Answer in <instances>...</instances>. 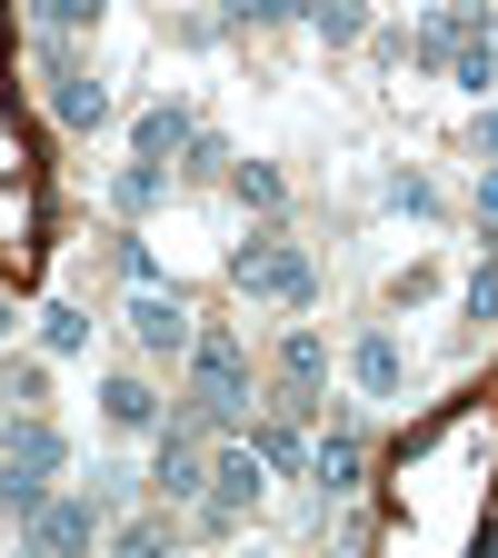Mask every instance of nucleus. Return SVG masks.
I'll use <instances>...</instances> for the list:
<instances>
[{
    "mask_svg": "<svg viewBox=\"0 0 498 558\" xmlns=\"http://www.w3.org/2000/svg\"><path fill=\"white\" fill-rule=\"evenodd\" d=\"M240 409H250V349H240L230 329H190V409H180V418L230 429Z\"/></svg>",
    "mask_w": 498,
    "mask_h": 558,
    "instance_id": "nucleus-1",
    "label": "nucleus"
},
{
    "mask_svg": "<svg viewBox=\"0 0 498 558\" xmlns=\"http://www.w3.org/2000/svg\"><path fill=\"white\" fill-rule=\"evenodd\" d=\"M240 300H259V310H309L319 300V269L290 240H250L240 250Z\"/></svg>",
    "mask_w": 498,
    "mask_h": 558,
    "instance_id": "nucleus-2",
    "label": "nucleus"
},
{
    "mask_svg": "<svg viewBox=\"0 0 498 558\" xmlns=\"http://www.w3.org/2000/svg\"><path fill=\"white\" fill-rule=\"evenodd\" d=\"M40 81H50V120H70V130H100L110 120V90L90 81V60L70 50V40H40Z\"/></svg>",
    "mask_w": 498,
    "mask_h": 558,
    "instance_id": "nucleus-3",
    "label": "nucleus"
},
{
    "mask_svg": "<svg viewBox=\"0 0 498 558\" xmlns=\"http://www.w3.org/2000/svg\"><path fill=\"white\" fill-rule=\"evenodd\" d=\"M160 499L170 509H199L209 499V459H199V418H160Z\"/></svg>",
    "mask_w": 498,
    "mask_h": 558,
    "instance_id": "nucleus-4",
    "label": "nucleus"
},
{
    "mask_svg": "<svg viewBox=\"0 0 498 558\" xmlns=\"http://www.w3.org/2000/svg\"><path fill=\"white\" fill-rule=\"evenodd\" d=\"M259 478H269V459H259V449H220V459H209V499H199V529H230V519L259 499Z\"/></svg>",
    "mask_w": 498,
    "mask_h": 558,
    "instance_id": "nucleus-5",
    "label": "nucleus"
},
{
    "mask_svg": "<svg viewBox=\"0 0 498 558\" xmlns=\"http://www.w3.org/2000/svg\"><path fill=\"white\" fill-rule=\"evenodd\" d=\"M21 538H31V548H50V558L90 548V538H100V499H40V509L21 519Z\"/></svg>",
    "mask_w": 498,
    "mask_h": 558,
    "instance_id": "nucleus-6",
    "label": "nucleus"
},
{
    "mask_svg": "<svg viewBox=\"0 0 498 558\" xmlns=\"http://www.w3.org/2000/svg\"><path fill=\"white\" fill-rule=\"evenodd\" d=\"M130 339L139 349H190V300L160 290V279H139V290H130Z\"/></svg>",
    "mask_w": 498,
    "mask_h": 558,
    "instance_id": "nucleus-7",
    "label": "nucleus"
},
{
    "mask_svg": "<svg viewBox=\"0 0 498 558\" xmlns=\"http://www.w3.org/2000/svg\"><path fill=\"white\" fill-rule=\"evenodd\" d=\"M0 459H11V469H31V478H60V429H50V418L40 409H21V418H0Z\"/></svg>",
    "mask_w": 498,
    "mask_h": 558,
    "instance_id": "nucleus-8",
    "label": "nucleus"
},
{
    "mask_svg": "<svg viewBox=\"0 0 498 558\" xmlns=\"http://www.w3.org/2000/svg\"><path fill=\"white\" fill-rule=\"evenodd\" d=\"M360 469H369V449H360V429H329V439L309 449V478L329 488V499H349V488H360Z\"/></svg>",
    "mask_w": 498,
    "mask_h": 558,
    "instance_id": "nucleus-9",
    "label": "nucleus"
},
{
    "mask_svg": "<svg viewBox=\"0 0 498 558\" xmlns=\"http://www.w3.org/2000/svg\"><path fill=\"white\" fill-rule=\"evenodd\" d=\"M130 140H139V160H180L190 140H199V120H190L180 100H160V110H139V130H130Z\"/></svg>",
    "mask_w": 498,
    "mask_h": 558,
    "instance_id": "nucleus-10",
    "label": "nucleus"
},
{
    "mask_svg": "<svg viewBox=\"0 0 498 558\" xmlns=\"http://www.w3.org/2000/svg\"><path fill=\"white\" fill-rule=\"evenodd\" d=\"M349 369H360V389H369V399H399V339H389V329H369L360 349H349Z\"/></svg>",
    "mask_w": 498,
    "mask_h": 558,
    "instance_id": "nucleus-11",
    "label": "nucleus"
},
{
    "mask_svg": "<svg viewBox=\"0 0 498 558\" xmlns=\"http://www.w3.org/2000/svg\"><path fill=\"white\" fill-rule=\"evenodd\" d=\"M100 409H110V429H160V389L150 379H110Z\"/></svg>",
    "mask_w": 498,
    "mask_h": 558,
    "instance_id": "nucleus-12",
    "label": "nucleus"
},
{
    "mask_svg": "<svg viewBox=\"0 0 498 558\" xmlns=\"http://www.w3.org/2000/svg\"><path fill=\"white\" fill-rule=\"evenodd\" d=\"M150 199H160V160H130V170H110V209H120V220H139Z\"/></svg>",
    "mask_w": 498,
    "mask_h": 558,
    "instance_id": "nucleus-13",
    "label": "nucleus"
},
{
    "mask_svg": "<svg viewBox=\"0 0 498 558\" xmlns=\"http://www.w3.org/2000/svg\"><path fill=\"white\" fill-rule=\"evenodd\" d=\"M300 11H309V31H319L329 50H339V40H360V31H369V21H360V0H300Z\"/></svg>",
    "mask_w": 498,
    "mask_h": 558,
    "instance_id": "nucleus-14",
    "label": "nucleus"
},
{
    "mask_svg": "<svg viewBox=\"0 0 498 558\" xmlns=\"http://www.w3.org/2000/svg\"><path fill=\"white\" fill-rule=\"evenodd\" d=\"M250 449L269 459V478H290V469H300V429H290V418H259V429H250Z\"/></svg>",
    "mask_w": 498,
    "mask_h": 558,
    "instance_id": "nucleus-15",
    "label": "nucleus"
},
{
    "mask_svg": "<svg viewBox=\"0 0 498 558\" xmlns=\"http://www.w3.org/2000/svg\"><path fill=\"white\" fill-rule=\"evenodd\" d=\"M40 349H50V360H70V349H90V319L70 310V300H60V310H40Z\"/></svg>",
    "mask_w": 498,
    "mask_h": 558,
    "instance_id": "nucleus-16",
    "label": "nucleus"
},
{
    "mask_svg": "<svg viewBox=\"0 0 498 558\" xmlns=\"http://www.w3.org/2000/svg\"><path fill=\"white\" fill-rule=\"evenodd\" d=\"M50 499V478H31V469H11V459H0V519H31Z\"/></svg>",
    "mask_w": 498,
    "mask_h": 558,
    "instance_id": "nucleus-17",
    "label": "nucleus"
},
{
    "mask_svg": "<svg viewBox=\"0 0 498 558\" xmlns=\"http://www.w3.org/2000/svg\"><path fill=\"white\" fill-rule=\"evenodd\" d=\"M31 21H40V40H70L81 21H100V0H31Z\"/></svg>",
    "mask_w": 498,
    "mask_h": 558,
    "instance_id": "nucleus-18",
    "label": "nucleus"
},
{
    "mask_svg": "<svg viewBox=\"0 0 498 558\" xmlns=\"http://www.w3.org/2000/svg\"><path fill=\"white\" fill-rule=\"evenodd\" d=\"M230 190H240L250 209H279V199H290V190H279V170H269V160H240V170H230Z\"/></svg>",
    "mask_w": 498,
    "mask_h": 558,
    "instance_id": "nucleus-19",
    "label": "nucleus"
},
{
    "mask_svg": "<svg viewBox=\"0 0 498 558\" xmlns=\"http://www.w3.org/2000/svg\"><path fill=\"white\" fill-rule=\"evenodd\" d=\"M389 209H399V220H429V209H439V190L418 180V170H399V180H389Z\"/></svg>",
    "mask_w": 498,
    "mask_h": 558,
    "instance_id": "nucleus-20",
    "label": "nucleus"
},
{
    "mask_svg": "<svg viewBox=\"0 0 498 558\" xmlns=\"http://www.w3.org/2000/svg\"><path fill=\"white\" fill-rule=\"evenodd\" d=\"M40 389H50L40 360H11V369H0V399H11V409H40Z\"/></svg>",
    "mask_w": 498,
    "mask_h": 558,
    "instance_id": "nucleus-21",
    "label": "nucleus"
},
{
    "mask_svg": "<svg viewBox=\"0 0 498 558\" xmlns=\"http://www.w3.org/2000/svg\"><path fill=\"white\" fill-rule=\"evenodd\" d=\"M300 11V0H220V21L230 31H259V21H290Z\"/></svg>",
    "mask_w": 498,
    "mask_h": 558,
    "instance_id": "nucleus-22",
    "label": "nucleus"
},
{
    "mask_svg": "<svg viewBox=\"0 0 498 558\" xmlns=\"http://www.w3.org/2000/svg\"><path fill=\"white\" fill-rule=\"evenodd\" d=\"M160 548H170V519H130L120 529V558H160Z\"/></svg>",
    "mask_w": 498,
    "mask_h": 558,
    "instance_id": "nucleus-23",
    "label": "nucleus"
},
{
    "mask_svg": "<svg viewBox=\"0 0 498 558\" xmlns=\"http://www.w3.org/2000/svg\"><path fill=\"white\" fill-rule=\"evenodd\" d=\"M469 319H498V259L469 269Z\"/></svg>",
    "mask_w": 498,
    "mask_h": 558,
    "instance_id": "nucleus-24",
    "label": "nucleus"
},
{
    "mask_svg": "<svg viewBox=\"0 0 498 558\" xmlns=\"http://www.w3.org/2000/svg\"><path fill=\"white\" fill-rule=\"evenodd\" d=\"M478 230L498 240V160H488V180H478Z\"/></svg>",
    "mask_w": 498,
    "mask_h": 558,
    "instance_id": "nucleus-25",
    "label": "nucleus"
},
{
    "mask_svg": "<svg viewBox=\"0 0 498 558\" xmlns=\"http://www.w3.org/2000/svg\"><path fill=\"white\" fill-rule=\"evenodd\" d=\"M478 160H498V110H488V120H478Z\"/></svg>",
    "mask_w": 498,
    "mask_h": 558,
    "instance_id": "nucleus-26",
    "label": "nucleus"
},
{
    "mask_svg": "<svg viewBox=\"0 0 498 558\" xmlns=\"http://www.w3.org/2000/svg\"><path fill=\"white\" fill-rule=\"evenodd\" d=\"M449 11H459V21H488V0H449Z\"/></svg>",
    "mask_w": 498,
    "mask_h": 558,
    "instance_id": "nucleus-27",
    "label": "nucleus"
},
{
    "mask_svg": "<svg viewBox=\"0 0 498 558\" xmlns=\"http://www.w3.org/2000/svg\"><path fill=\"white\" fill-rule=\"evenodd\" d=\"M0 339H11V300H0Z\"/></svg>",
    "mask_w": 498,
    "mask_h": 558,
    "instance_id": "nucleus-28",
    "label": "nucleus"
}]
</instances>
